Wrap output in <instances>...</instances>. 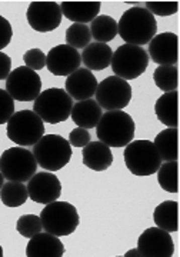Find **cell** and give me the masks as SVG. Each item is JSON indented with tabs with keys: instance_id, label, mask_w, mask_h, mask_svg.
<instances>
[{
	"instance_id": "1",
	"label": "cell",
	"mask_w": 180,
	"mask_h": 257,
	"mask_svg": "<svg viewBox=\"0 0 180 257\" xmlns=\"http://www.w3.org/2000/svg\"><path fill=\"white\" fill-rule=\"evenodd\" d=\"M156 32L157 23L154 16L140 6L127 9L117 23V33L127 45H149V42L156 36Z\"/></svg>"
},
{
	"instance_id": "2",
	"label": "cell",
	"mask_w": 180,
	"mask_h": 257,
	"mask_svg": "<svg viewBox=\"0 0 180 257\" xmlns=\"http://www.w3.org/2000/svg\"><path fill=\"white\" fill-rule=\"evenodd\" d=\"M136 124L132 116L123 110H110L102 114L96 135L109 147H125L135 138Z\"/></svg>"
},
{
	"instance_id": "3",
	"label": "cell",
	"mask_w": 180,
	"mask_h": 257,
	"mask_svg": "<svg viewBox=\"0 0 180 257\" xmlns=\"http://www.w3.org/2000/svg\"><path fill=\"white\" fill-rule=\"evenodd\" d=\"M73 104V99L64 89L50 87L37 96L33 104V111L43 120V123L57 124L70 117Z\"/></svg>"
},
{
	"instance_id": "4",
	"label": "cell",
	"mask_w": 180,
	"mask_h": 257,
	"mask_svg": "<svg viewBox=\"0 0 180 257\" xmlns=\"http://www.w3.org/2000/svg\"><path fill=\"white\" fill-rule=\"evenodd\" d=\"M37 165L47 172L63 169L72 159V146L69 140L59 135H45L32 150Z\"/></svg>"
},
{
	"instance_id": "5",
	"label": "cell",
	"mask_w": 180,
	"mask_h": 257,
	"mask_svg": "<svg viewBox=\"0 0 180 257\" xmlns=\"http://www.w3.org/2000/svg\"><path fill=\"white\" fill-rule=\"evenodd\" d=\"M40 220L45 231L57 237H63L72 234L77 229L80 217L72 203L54 200L46 204L40 213Z\"/></svg>"
},
{
	"instance_id": "6",
	"label": "cell",
	"mask_w": 180,
	"mask_h": 257,
	"mask_svg": "<svg viewBox=\"0 0 180 257\" xmlns=\"http://www.w3.org/2000/svg\"><path fill=\"white\" fill-rule=\"evenodd\" d=\"M125 163L135 176L154 175L162 165V159L150 140H132L125 146Z\"/></svg>"
},
{
	"instance_id": "7",
	"label": "cell",
	"mask_w": 180,
	"mask_h": 257,
	"mask_svg": "<svg viewBox=\"0 0 180 257\" xmlns=\"http://www.w3.org/2000/svg\"><path fill=\"white\" fill-rule=\"evenodd\" d=\"M45 136V123L33 110L15 111L8 121V138L18 146H35Z\"/></svg>"
},
{
	"instance_id": "8",
	"label": "cell",
	"mask_w": 180,
	"mask_h": 257,
	"mask_svg": "<svg viewBox=\"0 0 180 257\" xmlns=\"http://www.w3.org/2000/svg\"><path fill=\"white\" fill-rule=\"evenodd\" d=\"M149 62V55L143 47L125 43L113 52L110 66L115 76L123 80H133L146 72Z\"/></svg>"
},
{
	"instance_id": "9",
	"label": "cell",
	"mask_w": 180,
	"mask_h": 257,
	"mask_svg": "<svg viewBox=\"0 0 180 257\" xmlns=\"http://www.w3.org/2000/svg\"><path fill=\"white\" fill-rule=\"evenodd\" d=\"M36 170V159L26 147H10L0 156V172L10 182H29Z\"/></svg>"
},
{
	"instance_id": "10",
	"label": "cell",
	"mask_w": 180,
	"mask_h": 257,
	"mask_svg": "<svg viewBox=\"0 0 180 257\" xmlns=\"http://www.w3.org/2000/svg\"><path fill=\"white\" fill-rule=\"evenodd\" d=\"M95 97L106 111L123 110L132 100V86L117 76H109L98 84Z\"/></svg>"
},
{
	"instance_id": "11",
	"label": "cell",
	"mask_w": 180,
	"mask_h": 257,
	"mask_svg": "<svg viewBox=\"0 0 180 257\" xmlns=\"http://www.w3.org/2000/svg\"><path fill=\"white\" fill-rule=\"evenodd\" d=\"M6 92L13 100L35 101L42 93V79L37 72L26 66L16 67L6 79Z\"/></svg>"
},
{
	"instance_id": "12",
	"label": "cell",
	"mask_w": 180,
	"mask_h": 257,
	"mask_svg": "<svg viewBox=\"0 0 180 257\" xmlns=\"http://www.w3.org/2000/svg\"><path fill=\"white\" fill-rule=\"evenodd\" d=\"M62 18L60 5L56 2H32L26 12L29 26L40 33L53 32L60 26Z\"/></svg>"
},
{
	"instance_id": "13",
	"label": "cell",
	"mask_w": 180,
	"mask_h": 257,
	"mask_svg": "<svg viewBox=\"0 0 180 257\" xmlns=\"http://www.w3.org/2000/svg\"><path fill=\"white\" fill-rule=\"evenodd\" d=\"M137 250L143 257H171L174 254V243L169 231L156 226L140 234Z\"/></svg>"
},
{
	"instance_id": "14",
	"label": "cell",
	"mask_w": 180,
	"mask_h": 257,
	"mask_svg": "<svg viewBox=\"0 0 180 257\" xmlns=\"http://www.w3.org/2000/svg\"><path fill=\"white\" fill-rule=\"evenodd\" d=\"M27 193L29 199L35 203L49 204L60 197L62 194V183L57 176L52 172H40L35 173L27 182Z\"/></svg>"
},
{
	"instance_id": "15",
	"label": "cell",
	"mask_w": 180,
	"mask_h": 257,
	"mask_svg": "<svg viewBox=\"0 0 180 257\" xmlns=\"http://www.w3.org/2000/svg\"><path fill=\"white\" fill-rule=\"evenodd\" d=\"M80 53L69 45H57L46 55V67L54 76H69L80 67Z\"/></svg>"
},
{
	"instance_id": "16",
	"label": "cell",
	"mask_w": 180,
	"mask_h": 257,
	"mask_svg": "<svg viewBox=\"0 0 180 257\" xmlns=\"http://www.w3.org/2000/svg\"><path fill=\"white\" fill-rule=\"evenodd\" d=\"M177 35L164 32L159 33L149 42V59L159 66H176L179 59Z\"/></svg>"
},
{
	"instance_id": "17",
	"label": "cell",
	"mask_w": 180,
	"mask_h": 257,
	"mask_svg": "<svg viewBox=\"0 0 180 257\" xmlns=\"http://www.w3.org/2000/svg\"><path fill=\"white\" fill-rule=\"evenodd\" d=\"M96 76L86 67H79L76 72L67 76L64 83V90L73 100L80 101L92 99L98 89Z\"/></svg>"
},
{
	"instance_id": "18",
	"label": "cell",
	"mask_w": 180,
	"mask_h": 257,
	"mask_svg": "<svg viewBox=\"0 0 180 257\" xmlns=\"http://www.w3.org/2000/svg\"><path fill=\"white\" fill-rule=\"evenodd\" d=\"M64 246L60 239L47 231H40L30 237L26 246L27 257H62Z\"/></svg>"
},
{
	"instance_id": "19",
	"label": "cell",
	"mask_w": 180,
	"mask_h": 257,
	"mask_svg": "<svg viewBox=\"0 0 180 257\" xmlns=\"http://www.w3.org/2000/svg\"><path fill=\"white\" fill-rule=\"evenodd\" d=\"M83 165L95 172H105L113 163L110 147L102 142H89L81 152Z\"/></svg>"
},
{
	"instance_id": "20",
	"label": "cell",
	"mask_w": 180,
	"mask_h": 257,
	"mask_svg": "<svg viewBox=\"0 0 180 257\" xmlns=\"http://www.w3.org/2000/svg\"><path fill=\"white\" fill-rule=\"evenodd\" d=\"M102 3L100 2H62L60 10L64 18L73 23H92L99 16Z\"/></svg>"
},
{
	"instance_id": "21",
	"label": "cell",
	"mask_w": 180,
	"mask_h": 257,
	"mask_svg": "<svg viewBox=\"0 0 180 257\" xmlns=\"http://www.w3.org/2000/svg\"><path fill=\"white\" fill-rule=\"evenodd\" d=\"M103 114V109L95 99L76 101L73 104L70 117L77 127L95 128Z\"/></svg>"
},
{
	"instance_id": "22",
	"label": "cell",
	"mask_w": 180,
	"mask_h": 257,
	"mask_svg": "<svg viewBox=\"0 0 180 257\" xmlns=\"http://www.w3.org/2000/svg\"><path fill=\"white\" fill-rule=\"evenodd\" d=\"M112 56L113 52L106 43L93 42L83 49L80 57L86 69L92 72V70H105L106 67H109L112 63Z\"/></svg>"
},
{
	"instance_id": "23",
	"label": "cell",
	"mask_w": 180,
	"mask_h": 257,
	"mask_svg": "<svg viewBox=\"0 0 180 257\" xmlns=\"http://www.w3.org/2000/svg\"><path fill=\"white\" fill-rule=\"evenodd\" d=\"M177 90L164 93L154 104V113L157 119L170 128H177Z\"/></svg>"
},
{
	"instance_id": "24",
	"label": "cell",
	"mask_w": 180,
	"mask_h": 257,
	"mask_svg": "<svg viewBox=\"0 0 180 257\" xmlns=\"http://www.w3.org/2000/svg\"><path fill=\"white\" fill-rule=\"evenodd\" d=\"M177 209L179 203L173 200H166L160 203L153 211V220L157 227L166 230V231H177L179 223H177Z\"/></svg>"
},
{
	"instance_id": "25",
	"label": "cell",
	"mask_w": 180,
	"mask_h": 257,
	"mask_svg": "<svg viewBox=\"0 0 180 257\" xmlns=\"http://www.w3.org/2000/svg\"><path fill=\"white\" fill-rule=\"evenodd\" d=\"M153 145L157 149L162 162H176L179 157V153H177V128H164L154 138Z\"/></svg>"
},
{
	"instance_id": "26",
	"label": "cell",
	"mask_w": 180,
	"mask_h": 257,
	"mask_svg": "<svg viewBox=\"0 0 180 257\" xmlns=\"http://www.w3.org/2000/svg\"><path fill=\"white\" fill-rule=\"evenodd\" d=\"M89 28L92 39H95L98 43L108 45V42H112L117 36V22L106 15H99L90 23Z\"/></svg>"
},
{
	"instance_id": "27",
	"label": "cell",
	"mask_w": 180,
	"mask_h": 257,
	"mask_svg": "<svg viewBox=\"0 0 180 257\" xmlns=\"http://www.w3.org/2000/svg\"><path fill=\"white\" fill-rule=\"evenodd\" d=\"M27 199H29L27 187L22 182L8 180L0 189V200L8 207H20L22 204L26 203Z\"/></svg>"
},
{
	"instance_id": "28",
	"label": "cell",
	"mask_w": 180,
	"mask_h": 257,
	"mask_svg": "<svg viewBox=\"0 0 180 257\" xmlns=\"http://www.w3.org/2000/svg\"><path fill=\"white\" fill-rule=\"evenodd\" d=\"M177 160L176 162H166L159 167L157 182L163 190L169 193H177L179 190V180H177Z\"/></svg>"
},
{
	"instance_id": "29",
	"label": "cell",
	"mask_w": 180,
	"mask_h": 257,
	"mask_svg": "<svg viewBox=\"0 0 180 257\" xmlns=\"http://www.w3.org/2000/svg\"><path fill=\"white\" fill-rule=\"evenodd\" d=\"M154 84L164 93L177 90V67L159 66L153 72Z\"/></svg>"
},
{
	"instance_id": "30",
	"label": "cell",
	"mask_w": 180,
	"mask_h": 257,
	"mask_svg": "<svg viewBox=\"0 0 180 257\" xmlns=\"http://www.w3.org/2000/svg\"><path fill=\"white\" fill-rule=\"evenodd\" d=\"M92 42V33L87 25L83 23H73L66 30V45L73 49H84Z\"/></svg>"
},
{
	"instance_id": "31",
	"label": "cell",
	"mask_w": 180,
	"mask_h": 257,
	"mask_svg": "<svg viewBox=\"0 0 180 257\" xmlns=\"http://www.w3.org/2000/svg\"><path fill=\"white\" fill-rule=\"evenodd\" d=\"M16 230H18L20 236H23L26 239L33 237L35 234L40 233L43 230L40 216H36V214H23V216H20L18 223H16Z\"/></svg>"
},
{
	"instance_id": "32",
	"label": "cell",
	"mask_w": 180,
	"mask_h": 257,
	"mask_svg": "<svg viewBox=\"0 0 180 257\" xmlns=\"http://www.w3.org/2000/svg\"><path fill=\"white\" fill-rule=\"evenodd\" d=\"M152 15L157 16H171L177 13L179 10V3L177 2H146V8Z\"/></svg>"
},
{
	"instance_id": "33",
	"label": "cell",
	"mask_w": 180,
	"mask_h": 257,
	"mask_svg": "<svg viewBox=\"0 0 180 257\" xmlns=\"http://www.w3.org/2000/svg\"><path fill=\"white\" fill-rule=\"evenodd\" d=\"M25 66L32 70H42L46 66V55L40 49H30L23 55Z\"/></svg>"
},
{
	"instance_id": "34",
	"label": "cell",
	"mask_w": 180,
	"mask_h": 257,
	"mask_svg": "<svg viewBox=\"0 0 180 257\" xmlns=\"http://www.w3.org/2000/svg\"><path fill=\"white\" fill-rule=\"evenodd\" d=\"M15 113V100L9 93L0 89V124L8 123Z\"/></svg>"
},
{
	"instance_id": "35",
	"label": "cell",
	"mask_w": 180,
	"mask_h": 257,
	"mask_svg": "<svg viewBox=\"0 0 180 257\" xmlns=\"http://www.w3.org/2000/svg\"><path fill=\"white\" fill-rule=\"evenodd\" d=\"M90 133L87 128L76 127L69 135V143L73 147H84L90 142Z\"/></svg>"
},
{
	"instance_id": "36",
	"label": "cell",
	"mask_w": 180,
	"mask_h": 257,
	"mask_svg": "<svg viewBox=\"0 0 180 257\" xmlns=\"http://www.w3.org/2000/svg\"><path fill=\"white\" fill-rule=\"evenodd\" d=\"M12 37H13V29H12L10 22L0 15V52L2 49L9 46Z\"/></svg>"
},
{
	"instance_id": "37",
	"label": "cell",
	"mask_w": 180,
	"mask_h": 257,
	"mask_svg": "<svg viewBox=\"0 0 180 257\" xmlns=\"http://www.w3.org/2000/svg\"><path fill=\"white\" fill-rule=\"evenodd\" d=\"M12 72V59L6 53L0 52V80H6Z\"/></svg>"
},
{
	"instance_id": "38",
	"label": "cell",
	"mask_w": 180,
	"mask_h": 257,
	"mask_svg": "<svg viewBox=\"0 0 180 257\" xmlns=\"http://www.w3.org/2000/svg\"><path fill=\"white\" fill-rule=\"evenodd\" d=\"M126 257H139L140 256V253H139V250L137 248H132V250H129V251H126V254H125Z\"/></svg>"
},
{
	"instance_id": "39",
	"label": "cell",
	"mask_w": 180,
	"mask_h": 257,
	"mask_svg": "<svg viewBox=\"0 0 180 257\" xmlns=\"http://www.w3.org/2000/svg\"><path fill=\"white\" fill-rule=\"evenodd\" d=\"M3 184H5V176L2 175V172H0V189H2Z\"/></svg>"
},
{
	"instance_id": "40",
	"label": "cell",
	"mask_w": 180,
	"mask_h": 257,
	"mask_svg": "<svg viewBox=\"0 0 180 257\" xmlns=\"http://www.w3.org/2000/svg\"><path fill=\"white\" fill-rule=\"evenodd\" d=\"M0 257H3V247L0 246Z\"/></svg>"
}]
</instances>
